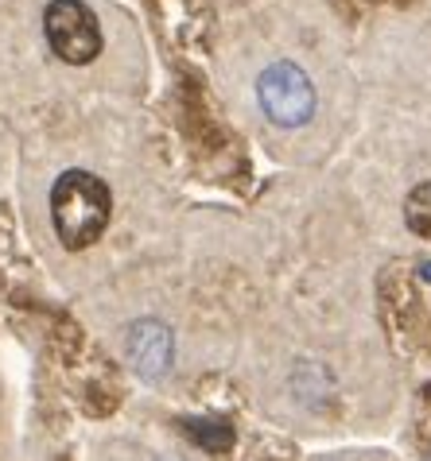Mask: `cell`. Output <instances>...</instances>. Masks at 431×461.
Instances as JSON below:
<instances>
[{
    "label": "cell",
    "instance_id": "obj_4",
    "mask_svg": "<svg viewBox=\"0 0 431 461\" xmlns=\"http://www.w3.org/2000/svg\"><path fill=\"white\" fill-rule=\"evenodd\" d=\"M124 357L144 380H163L175 361V338L156 318H136L124 334Z\"/></svg>",
    "mask_w": 431,
    "mask_h": 461
},
{
    "label": "cell",
    "instance_id": "obj_1",
    "mask_svg": "<svg viewBox=\"0 0 431 461\" xmlns=\"http://www.w3.org/2000/svg\"><path fill=\"white\" fill-rule=\"evenodd\" d=\"M113 213V194L90 171H62L50 186V225L70 252L90 249L105 233Z\"/></svg>",
    "mask_w": 431,
    "mask_h": 461
},
{
    "label": "cell",
    "instance_id": "obj_6",
    "mask_svg": "<svg viewBox=\"0 0 431 461\" xmlns=\"http://www.w3.org/2000/svg\"><path fill=\"white\" fill-rule=\"evenodd\" d=\"M404 221H408V229L416 237L431 240V183L412 186L408 202H404Z\"/></svg>",
    "mask_w": 431,
    "mask_h": 461
},
{
    "label": "cell",
    "instance_id": "obj_7",
    "mask_svg": "<svg viewBox=\"0 0 431 461\" xmlns=\"http://www.w3.org/2000/svg\"><path fill=\"white\" fill-rule=\"evenodd\" d=\"M424 279H431V264H424Z\"/></svg>",
    "mask_w": 431,
    "mask_h": 461
},
{
    "label": "cell",
    "instance_id": "obj_5",
    "mask_svg": "<svg viewBox=\"0 0 431 461\" xmlns=\"http://www.w3.org/2000/svg\"><path fill=\"white\" fill-rule=\"evenodd\" d=\"M187 434L210 454H222V450L234 446V427L222 422V419H195V422H187Z\"/></svg>",
    "mask_w": 431,
    "mask_h": 461
},
{
    "label": "cell",
    "instance_id": "obj_2",
    "mask_svg": "<svg viewBox=\"0 0 431 461\" xmlns=\"http://www.w3.org/2000/svg\"><path fill=\"white\" fill-rule=\"evenodd\" d=\"M43 32L50 50L70 62V67H86L101 55V28L97 16L82 0H50L43 12Z\"/></svg>",
    "mask_w": 431,
    "mask_h": 461
},
{
    "label": "cell",
    "instance_id": "obj_3",
    "mask_svg": "<svg viewBox=\"0 0 431 461\" xmlns=\"http://www.w3.org/2000/svg\"><path fill=\"white\" fill-rule=\"evenodd\" d=\"M257 97L264 117L280 128H299L315 113V86L296 62H272L257 78Z\"/></svg>",
    "mask_w": 431,
    "mask_h": 461
}]
</instances>
